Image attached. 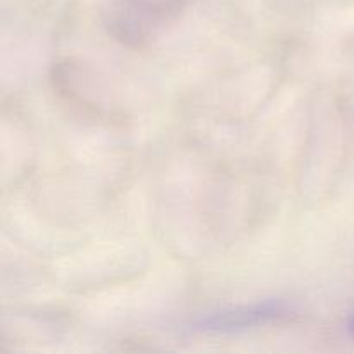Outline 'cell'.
<instances>
[{
  "label": "cell",
  "instance_id": "1",
  "mask_svg": "<svg viewBox=\"0 0 354 354\" xmlns=\"http://www.w3.org/2000/svg\"><path fill=\"white\" fill-rule=\"evenodd\" d=\"M292 315V306L286 301H259L252 304H241V306L225 308L216 313L203 315L189 324V328L194 332H237L248 328L261 327V325L273 324L282 318Z\"/></svg>",
  "mask_w": 354,
  "mask_h": 354
},
{
  "label": "cell",
  "instance_id": "2",
  "mask_svg": "<svg viewBox=\"0 0 354 354\" xmlns=\"http://www.w3.org/2000/svg\"><path fill=\"white\" fill-rule=\"evenodd\" d=\"M142 2H159V0H142ZM162 2V0H161Z\"/></svg>",
  "mask_w": 354,
  "mask_h": 354
},
{
  "label": "cell",
  "instance_id": "3",
  "mask_svg": "<svg viewBox=\"0 0 354 354\" xmlns=\"http://www.w3.org/2000/svg\"><path fill=\"white\" fill-rule=\"evenodd\" d=\"M351 330L354 332V318H353V322H351Z\"/></svg>",
  "mask_w": 354,
  "mask_h": 354
}]
</instances>
